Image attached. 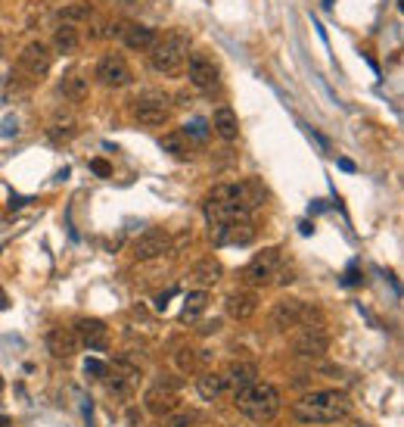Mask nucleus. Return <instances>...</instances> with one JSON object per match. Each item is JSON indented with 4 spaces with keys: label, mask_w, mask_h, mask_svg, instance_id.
I'll return each instance as SVG.
<instances>
[{
    "label": "nucleus",
    "mask_w": 404,
    "mask_h": 427,
    "mask_svg": "<svg viewBox=\"0 0 404 427\" xmlns=\"http://www.w3.org/2000/svg\"><path fill=\"white\" fill-rule=\"evenodd\" d=\"M348 412H351V403L346 393H339V390L305 393V396L296 399V406H292V415L302 424H333V421L348 418Z\"/></svg>",
    "instance_id": "nucleus-1"
},
{
    "label": "nucleus",
    "mask_w": 404,
    "mask_h": 427,
    "mask_svg": "<svg viewBox=\"0 0 404 427\" xmlns=\"http://www.w3.org/2000/svg\"><path fill=\"white\" fill-rule=\"evenodd\" d=\"M234 406H237L239 415L249 418V421L264 424V421H274V418H277V412H280V393H277L274 383L255 378L252 383H246V387L234 390Z\"/></svg>",
    "instance_id": "nucleus-2"
},
{
    "label": "nucleus",
    "mask_w": 404,
    "mask_h": 427,
    "mask_svg": "<svg viewBox=\"0 0 404 427\" xmlns=\"http://www.w3.org/2000/svg\"><path fill=\"white\" fill-rule=\"evenodd\" d=\"M150 69L159 72V75H175L184 69V59L190 54V38L184 35V31H171V35L162 38L152 44L150 50Z\"/></svg>",
    "instance_id": "nucleus-3"
},
{
    "label": "nucleus",
    "mask_w": 404,
    "mask_h": 427,
    "mask_svg": "<svg viewBox=\"0 0 404 427\" xmlns=\"http://www.w3.org/2000/svg\"><path fill=\"white\" fill-rule=\"evenodd\" d=\"M131 116H134L140 125H146V128L165 125L168 116H171V100H168V94H162V91H143V94H137L134 104H131Z\"/></svg>",
    "instance_id": "nucleus-4"
},
{
    "label": "nucleus",
    "mask_w": 404,
    "mask_h": 427,
    "mask_svg": "<svg viewBox=\"0 0 404 427\" xmlns=\"http://www.w3.org/2000/svg\"><path fill=\"white\" fill-rule=\"evenodd\" d=\"M280 266H283V253L277 246H268V250H261L259 256H252V262L243 268V281L249 287H268L277 281Z\"/></svg>",
    "instance_id": "nucleus-5"
},
{
    "label": "nucleus",
    "mask_w": 404,
    "mask_h": 427,
    "mask_svg": "<svg viewBox=\"0 0 404 427\" xmlns=\"http://www.w3.org/2000/svg\"><path fill=\"white\" fill-rule=\"evenodd\" d=\"M93 79L109 91H122L134 81V72L122 54H106V56L97 59V66H93Z\"/></svg>",
    "instance_id": "nucleus-6"
},
{
    "label": "nucleus",
    "mask_w": 404,
    "mask_h": 427,
    "mask_svg": "<svg viewBox=\"0 0 404 427\" xmlns=\"http://www.w3.org/2000/svg\"><path fill=\"white\" fill-rule=\"evenodd\" d=\"M271 321L277 331L289 334V331H299L305 324H314V309L302 300H280L271 312Z\"/></svg>",
    "instance_id": "nucleus-7"
},
{
    "label": "nucleus",
    "mask_w": 404,
    "mask_h": 427,
    "mask_svg": "<svg viewBox=\"0 0 404 427\" xmlns=\"http://www.w3.org/2000/svg\"><path fill=\"white\" fill-rule=\"evenodd\" d=\"M184 72H187V81L193 84L196 91H212L214 84H218V63L202 54V50H193V54H187L184 59Z\"/></svg>",
    "instance_id": "nucleus-8"
},
{
    "label": "nucleus",
    "mask_w": 404,
    "mask_h": 427,
    "mask_svg": "<svg viewBox=\"0 0 404 427\" xmlns=\"http://www.w3.org/2000/svg\"><path fill=\"white\" fill-rule=\"evenodd\" d=\"M330 349V334L321 324H305V328L292 331V353L302 358H321Z\"/></svg>",
    "instance_id": "nucleus-9"
},
{
    "label": "nucleus",
    "mask_w": 404,
    "mask_h": 427,
    "mask_svg": "<svg viewBox=\"0 0 404 427\" xmlns=\"http://www.w3.org/2000/svg\"><path fill=\"white\" fill-rule=\"evenodd\" d=\"M255 225L252 218H237V221H221L212 225V241L214 246H246L255 241Z\"/></svg>",
    "instance_id": "nucleus-10"
},
{
    "label": "nucleus",
    "mask_w": 404,
    "mask_h": 427,
    "mask_svg": "<svg viewBox=\"0 0 404 427\" xmlns=\"http://www.w3.org/2000/svg\"><path fill=\"white\" fill-rule=\"evenodd\" d=\"M53 66V50H50L44 41H31L19 50V69L29 75V79H44Z\"/></svg>",
    "instance_id": "nucleus-11"
},
{
    "label": "nucleus",
    "mask_w": 404,
    "mask_h": 427,
    "mask_svg": "<svg viewBox=\"0 0 404 427\" xmlns=\"http://www.w3.org/2000/svg\"><path fill=\"white\" fill-rule=\"evenodd\" d=\"M168 250H171V234L162 231V228H146V231L137 234L134 243H131L134 259H140V262L159 259V256H165Z\"/></svg>",
    "instance_id": "nucleus-12"
},
{
    "label": "nucleus",
    "mask_w": 404,
    "mask_h": 427,
    "mask_svg": "<svg viewBox=\"0 0 404 427\" xmlns=\"http://www.w3.org/2000/svg\"><path fill=\"white\" fill-rule=\"evenodd\" d=\"M75 334H78V343L84 349H93V353H106L109 349V328L100 318H78L75 321Z\"/></svg>",
    "instance_id": "nucleus-13"
},
{
    "label": "nucleus",
    "mask_w": 404,
    "mask_h": 427,
    "mask_svg": "<svg viewBox=\"0 0 404 427\" xmlns=\"http://www.w3.org/2000/svg\"><path fill=\"white\" fill-rule=\"evenodd\" d=\"M143 406H146V412L165 418V415H171V412H177V408H180L177 390H175V387H168V383H162V381H156V387L146 393Z\"/></svg>",
    "instance_id": "nucleus-14"
},
{
    "label": "nucleus",
    "mask_w": 404,
    "mask_h": 427,
    "mask_svg": "<svg viewBox=\"0 0 404 427\" xmlns=\"http://www.w3.org/2000/svg\"><path fill=\"white\" fill-rule=\"evenodd\" d=\"M44 343L50 349V356H56V358H72L81 349L75 328H50L47 337H44Z\"/></svg>",
    "instance_id": "nucleus-15"
},
{
    "label": "nucleus",
    "mask_w": 404,
    "mask_h": 427,
    "mask_svg": "<svg viewBox=\"0 0 404 427\" xmlns=\"http://www.w3.org/2000/svg\"><path fill=\"white\" fill-rule=\"evenodd\" d=\"M224 309L234 321H249L259 312V293H255V290H234L224 300Z\"/></svg>",
    "instance_id": "nucleus-16"
},
{
    "label": "nucleus",
    "mask_w": 404,
    "mask_h": 427,
    "mask_svg": "<svg viewBox=\"0 0 404 427\" xmlns=\"http://www.w3.org/2000/svg\"><path fill=\"white\" fill-rule=\"evenodd\" d=\"M59 94H63L68 104H84L90 94V79L81 69H68L63 79H59Z\"/></svg>",
    "instance_id": "nucleus-17"
},
{
    "label": "nucleus",
    "mask_w": 404,
    "mask_h": 427,
    "mask_svg": "<svg viewBox=\"0 0 404 427\" xmlns=\"http://www.w3.org/2000/svg\"><path fill=\"white\" fill-rule=\"evenodd\" d=\"M118 41H122L128 50H150L159 41V31L152 29V25H143V22H128Z\"/></svg>",
    "instance_id": "nucleus-18"
},
{
    "label": "nucleus",
    "mask_w": 404,
    "mask_h": 427,
    "mask_svg": "<svg viewBox=\"0 0 404 427\" xmlns=\"http://www.w3.org/2000/svg\"><path fill=\"white\" fill-rule=\"evenodd\" d=\"M209 128L218 134L221 141H227V144H234L239 138V119H237V113L230 106H214Z\"/></svg>",
    "instance_id": "nucleus-19"
},
{
    "label": "nucleus",
    "mask_w": 404,
    "mask_h": 427,
    "mask_svg": "<svg viewBox=\"0 0 404 427\" xmlns=\"http://www.w3.org/2000/svg\"><path fill=\"white\" fill-rule=\"evenodd\" d=\"M218 278H221V262L218 259H200L196 266L190 268V284L193 287H200V290H209L218 284Z\"/></svg>",
    "instance_id": "nucleus-20"
},
{
    "label": "nucleus",
    "mask_w": 404,
    "mask_h": 427,
    "mask_svg": "<svg viewBox=\"0 0 404 427\" xmlns=\"http://www.w3.org/2000/svg\"><path fill=\"white\" fill-rule=\"evenodd\" d=\"M78 47H81V35H78V25H63L59 22L56 25V31H53V47L50 50H56V54H78Z\"/></svg>",
    "instance_id": "nucleus-21"
},
{
    "label": "nucleus",
    "mask_w": 404,
    "mask_h": 427,
    "mask_svg": "<svg viewBox=\"0 0 404 427\" xmlns=\"http://www.w3.org/2000/svg\"><path fill=\"white\" fill-rule=\"evenodd\" d=\"M221 378H224L227 390H239V387H246V383H252L259 378V368H255L252 362H234L227 371H221Z\"/></svg>",
    "instance_id": "nucleus-22"
},
{
    "label": "nucleus",
    "mask_w": 404,
    "mask_h": 427,
    "mask_svg": "<svg viewBox=\"0 0 404 427\" xmlns=\"http://www.w3.org/2000/svg\"><path fill=\"white\" fill-rule=\"evenodd\" d=\"M209 309V290H190V293L184 296V309H180V318L184 321H196L202 318V312Z\"/></svg>",
    "instance_id": "nucleus-23"
},
{
    "label": "nucleus",
    "mask_w": 404,
    "mask_h": 427,
    "mask_svg": "<svg viewBox=\"0 0 404 427\" xmlns=\"http://www.w3.org/2000/svg\"><path fill=\"white\" fill-rule=\"evenodd\" d=\"M159 147L165 153H171V156H177V159H187L193 153V141L187 138L184 131H168L165 138L159 141Z\"/></svg>",
    "instance_id": "nucleus-24"
},
{
    "label": "nucleus",
    "mask_w": 404,
    "mask_h": 427,
    "mask_svg": "<svg viewBox=\"0 0 404 427\" xmlns=\"http://www.w3.org/2000/svg\"><path fill=\"white\" fill-rule=\"evenodd\" d=\"M196 390H200L202 399H218L221 393H227L221 371H205V374H200V378H196Z\"/></svg>",
    "instance_id": "nucleus-25"
},
{
    "label": "nucleus",
    "mask_w": 404,
    "mask_h": 427,
    "mask_svg": "<svg viewBox=\"0 0 404 427\" xmlns=\"http://www.w3.org/2000/svg\"><path fill=\"white\" fill-rule=\"evenodd\" d=\"M93 16V10L88 4H78V0H72V4H63L56 10V19L63 22V25H81V22H88Z\"/></svg>",
    "instance_id": "nucleus-26"
},
{
    "label": "nucleus",
    "mask_w": 404,
    "mask_h": 427,
    "mask_svg": "<svg viewBox=\"0 0 404 427\" xmlns=\"http://www.w3.org/2000/svg\"><path fill=\"white\" fill-rule=\"evenodd\" d=\"M47 134L56 144H63V141H68V138H75V134H78V122H75V116H53V122L47 125Z\"/></svg>",
    "instance_id": "nucleus-27"
},
{
    "label": "nucleus",
    "mask_w": 404,
    "mask_h": 427,
    "mask_svg": "<svg viewBox=\"0 0 404 427\" xmlns=\"http://www.w3.org/2000/svg\"><path fill=\"white\" fill-rule=\"evenodd\" d=\"M84 374H88L90 381H103L109 374V362H103V358H84Z\"/></svg>",
    "instance_id": "nucleus-28"
},
{
    "label": "nucleus",
    "mask_w": 404,
    "mask_h": 427,
    "mask_svg": "<svg viewBox=\"0 0 404 427\" xmlns=\"http://www.w3.org/2000/svg\"><path fill=\"white\" fill-rule=\"evenodd\" d=\"M184 134L187 138H196V141H205L212 134V128H209V122H202V119H190V122L184 125Z\"/></svg>",
    "instance_id": "nucleus-29"
},
{
    "label": "nucleus",
    "mask_w": 404,
    "mask_h": 427,
    "mask_svg": "<svg viewBox=\"0 0 404 427\" xmlns=\"http://www.w3.org/2000/svg\"><path fill=\"white\" fill-rule=\"evenodd\" d=\"M193 412H171V415H165V418H162V427H190L193 424Z\"/></svg>",
    "instance_id": "nucleus-30"
},
{
    "label": "nucleus",
    "mask_w": 404,
    "mask_h": 427,
    "mask_svg": "<svg viewBox=\"0 0 404 427\" xmlns=\"http://www.w3.org/2000/svg\"><path fill=\"white\" fill-rule=\"evenodd\" d=\"M90 172H97L100 178H109L113 175V166H109L106 159H90Z\"/></svg>",
    "instance_id": "nucleus-31"
},
{
    "label": "nucleus",
    "mask_w": 404,
    "mask_h": 427,
    "mask_svg": "<svg viewBox=\"0 0 404 427\" xmlns=\"http://www.w3.org/2000/svg\"><path fill=\"white\" fill-rule=\"evenodd\" d=\"M177 362H180V368H184V371H190L196 358H193V353H190V349H184V353H177Z\"/></svg>",
    "instance_id": "nucleus-32"
},
{
    "label": "nucleus",
    "mask_w": 404,
    "mask_h": 427,
    "mask_svg": "<svg viewBox=\"0 0 404 427\" xmlns=\"http://www.w3.org/2000/svg\"><path fill=\"white\" fill-rule=\"evenodd\" d=\"M171 293H175V290H168V293H156V312H165L168 309V303H171Z\"/></svg>",
    "instance_id": "nucleus-33"
},
{
    "label": "nucleus",
    "mask_w": 404,
    "mask_h": 427,
    "mask_svg": "<svg viewBox=\"0 0 404 427\" xmlns=\"http://www.w3.org/2000/svg\"><path fill=\"white\" fill-rule=\"evenodd\" d=\"M358 281H361V275H358V268H355V266H351V268H348V275H346V278H342V284H346V287H355V284H358Z\"/></svg>",
    "instance_id": "nucleus-34"
},
{
    "label": "nucleus",
    "mask_w": 404,
    "mask_h": 427,
    "mask_svg": "<svg viewBox=\"0 0 404 427\" xmlns=\"http://www.w3.org/2000/svg\"><path fill=\"white\" fill-rule=\"evenodd\" d=\"M339 169H346V172H355V162H351V159H346V156H342V159H339Z\"/></svg>",
    "instance_id": "nucleus-35"
},
{
    "label": "nucleus",
    "mask_w": 404,
    "mask_h": 427,
    "mask_svg": "<svg viewBox=\"0 0 404 427\" xmlns=\"http://www.w3.org/2000/svg\"><path fill=\"white\" fill-rule=\"evenodd\" d=\"M0 309H10V300H6L4 290H0Z\"/></svg>",
    "instance_id": "nucleus-36"
},
{
    "label": "nucleus",
    "mask_w": 404,
    "mask_h": 427,
    "mask_svg": "<svg viewBox=\"0 0 404 427\" xmlns=\"http://www.w3.org/2000/svg\"><path fill=\"white\" fill-rule=\"evenodd\" d=\"M6 424H10V421H6V418H0V427H6Z\"/></svg>",
    "instance_id": "nucleus-37"
},
{
    "label": "nucleus",
    "mask_w": 404,
    "mask_h": 427,
    "mask_svg": "<svg viewBox=\"0 0 404 427\" xmlns=\"http://www.w3.org/2000/svg\"><path fill=\"white\" fill-rule=\"evenodd\" d=\"M358 427H364V424H358Z\"/></svg>",
    "instance_id": "nucleus-38"
}]
</instances>
